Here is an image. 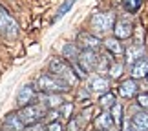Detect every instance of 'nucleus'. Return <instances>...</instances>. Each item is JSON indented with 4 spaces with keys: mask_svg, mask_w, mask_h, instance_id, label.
I'll return each mask as SVG.
<instances>
[{
    "mask_svg": "<svg viewBox=\"0 0 148 131\" xmlns=\"http://www.w3.org/2000/svg\"><path fill=\"white\" fill-rule=\"evenodd\" d=\"M104 48L108 53H112L113 56H119L124 53V48L123 44L119 42V38H108V40H104Z\"/></svg>",
    "mask_w": 148,
    "mask_h": 131,
    "instance_id": "obj_17",
    "label": "nucleus"
},
{
    "mask_svg": "<svg viewBox=\"0 0 148 131\" xmlns=\"http://www.w3.org/2000/svg\"><path fill=\"white\" fill-rule=\"evenodd\" d=\"M73 4H75V0H64V2L60 4V7L57 9V13H55V16H53V22H59L62 16H64L68 11L73 7Z\"/></svg>",
    "mask_w": 148,
    "mask_h": 131,
    "instance_id": "obj_19",
    "label": "nucleus"
},
{
    "mask_svg": "<svg viewBox=\"0 0 148 131\" xmlns=\"http://www.w3.org/2000/svg\"><path fill=\"white\" fill-rule=\"evenodd\" d=\"M146 80H148V73H146Z\"/></svg>",
    "mask_w": 148,
    "mask_h": 131,
    "instance_id": "obj_28",
    "label": "nucleus"
},
{
    "mask_svg": "<svg viewBox=\"0 0 148 131\" xmlns=\"http://www.w3.org/2000/svg\"><path fill=\"white\" fill-rule=\"evenodd\" d=\"M77 62L84 73H92L99 66V55H97V51H92V49H81Z\"/></svg>",
    "mask_w": 148,
    "mask_h": 131,
    "instance_id": "obj_6",
    "label": "nucleus"
},
{
    "mask_svg": "<svg viewBox=\"0 0 148 131\" xmlns=\"http://www.w3.org/2000/svg\"><path fill=\"white\" fill-rule=\"evenodd\" d=\"M119 93H121L124 98H132L139 93V88H137V82L134 80V78H128V80L121 82V86H119Z\"/></svg>",
    "mask_w": 148,
    "mask_h": 131,
    "instance_id": "obj_14",
    "label": "nucleus"
},
{
    "mask_svg": "<svg viewBox=\"0 0 148 131\" xmlns=\"http://www.w3.org/2000/svg\"><path fill=\"white\" fill-rule=\"evenodd\" d=\"M99 104L104 107V109H110V107L115 104V95L110 93V91H106V93H102L101 95V100H99Z\"/></svg>",
    "mask_w": 148,
    "mask_h": 131,
    "instance_id": "obj_21",
    "label": "nucleus"
},
{
    "mask_svg": "<svg viewBox=\"0 0 148 131\" xmlns=\"http://www.w3.org/2000/svg\"><path fill=\"white\" fill-rule=\"evenodd\" d=\"M0 35H4L5 38L18 37V24L4 7H0Z\"/></svg>",
    "mask_w": 148,
    "mask_h": 131,
    "instance_id": "obj_5",
    "label": "nucleus"
},
{
    "mask_svg": "<svg viewBox=\"0 0 148 131\" xmlns=\"http://www.w3.org/2000/svg\"><path fill=\"white\" fill-rule=\"evenodd\" d=\"M146 73H148V58L139 56V58L132 64V77L134 78H145Z\"/></svg>",
    "mask_w": 148,
    "mask_h": 131,
    "instance_id": "obj_15",
    "label": "nucleus"
},
{
    "mask_svg": "<svg viewBox=\"0 0 148 131\" xmlns=\"http://www.w3.org/2000/svg\"><path fill=\"white\" fill-rule=\"evenodd\" d=\"M35 100L40 102L46 109H57V107L64 104V100H62V96L59 93H38L35 96Z\"/></svg>",
    "mask_w": 148,
    "mask_h": 131,
    "instance_id": "obj_8",
    "label": "nucleus"
},
{
    "mask_svg": "<svg viewBox=\"0 0 148 131\" xmlns=\"http://www.w3.org/2000/svg\"><path fill=\"white\" fill-rule=\"evenodd\" d=\"M44 131H64V128H62V124H60V122L53 120V122H49L48 126L44 128Z\"/></svg>",
    "mask_w": 148,
    "mask_h": 131,
    "instance_id": "obj_26",
    "label": "nucleus"
},
{
    "mask_svg": "<svg viewBox=\"0 0 148 131\" xmlns=\"http://www.w3.org/2000/svg\"><path fill=\"white\" fill-rule=\"evenodd\" d=\"M123 2V7L128 11V13H137L143 5V0H121Z\"/></svg>",
    "mask_w": 148,
    "mask_h": 131,
    "instance_id": "obj_20",
    "label": "nucleus"
},
{
    "mask_svg": "<svg viewBox=\"0 0 148 131\" xmlns=\"http://www.w3.org/2000/svg\"><path fill=\"white\" fill-rule=\"evenodd\" d=\"M57 109H59V115H60V117H64V118H70L73 106H71V104H62L60 107H57Z\"/></svg>",
    "mask_w": 148,
    "mask_h": 131,
    "instance_id": "obj_24",
    "label": "nucleus"
},
{
    "mask_svg": "<svg viewBox=\"0 0 148 131\" xmlns=\"http://www.w3.org/2000/svg\"><path fill=\"white\" fill-rule=\"evenodd\" d=\"M137 106L148 113V93H143V95L137 96Z\"/></svg>",
    "mask_w": 148,
    "mask_h": 131,
    "instance_id": "obj_25",
    "label": "nucleus"
},
{
    "mask_svg": "<svg viewBox=\"0 0 148 131\" xmlns=\"http://www.w3.org/2000/svg\"><path fill=\"white\" fill-rule=\"evenodd\" d=\"M35 89L38 93H64V91L70 89V86L49 73V75H40L37 78Z\"/></svg>",
    "mask_w": 148,
    "mask_h": 131,
    "instance_id": "obj_3",
    "label": "nucleus"
},
{
    "mask_svg": "<svg viewBox=\"0 0 148 131\" xmlns=\"http://www.w3.org/2000/svg\"><path fill=\"white\" fill-rule=\"evenodd\" d=\"M95 131H97V129H95Z\"/></svg>",
    "mask_w": 148,
    "mask_h": 131,
    "instance_id": "obj_29",
    "label": "nucleus"
},
{
    "mask_svg": "<svg viewBox=\"0 0 148 131\" xmlns=\"http://www.w3.org/2000/svg\"><path fill=\"white\" fill-rule=\"evenodd\" d=\"M35 96H37L35 86L26 84V86H22L18 91H16V104H18V107L27 106V104H31V102H35Z\"/></svg>",
    "mask_w": 148,
    "mask_h": 131,
    "instance_id": "obj_10",
    "label": "nucleus"
},
{
    "mask_svg": "<svg viewBox=\"0 0 148 131\" xmlns=\"http://www.w3.org/2000/svg\"><path fill=\"white\" fill-rule=\"evenodd\" d=\"M124 56H126V64H134V62L141 56V44H135L132 48H128Z\"/></svg>",
    "mask_w": 148,
    "mask_h": 131,
    "instance_id": "obj_18",
    "label": "nucleus"
},
{
    "mask_svg": "<svg viewBox=\"0 0 148 131\" xmlns=\"http://www.w3.org/2000/svg\"><path fill=\"white\" fill-rule=\"evenodd\" d=\"M26 126L22 124L18 113H9L5 115L4 118V124H2V131H24Z\"/></svg>",
    "mask_w": 148,
    "mask_h": 131,
    "instance_id": "obj_11",
    "label": "nucleus"
},
{
    "mask_svg": "<svg viewBox=\"0 0 148 131\" xmlns=\"http://www.w3.org/2000/svg\"><path fill=\"white\" fill-rule=\"evenodd\" d=\"M110 131H117V129H115V128H113V129H110Z\"/></svg>",
    "mask_w": 148,
    "mask_h": 131,
    "instance_id": "obj_27",
    "label": "nucleus"
},
{
    "mask_svg": "<svg viewBox=\"0 0 148 131\" xmlns=\"http://www.w3.org/2000/svg\"><path fill=\"white\" fill-rule=\"evenodd\" d=\"M110 113H112V118H113V122H115V126H121L123 124V107L115 102V104L110 107Z\"/></svg>",
    "mask_w": 148,
    "mask_h": 131,
    "instance_id": "obj_22",
    "label": "nucleus"
},
{
    "mask_svg": "<svg viewBox=\"0 0 148 131\" xmlns=\"http://www.w3.org/2000/svg\"><path fill=\"white\" fill-rule=\"evenodd\" d=\"M108 73H110L112 78H119L123 73V64H117V62H112V66L108 67Z\"/></svg>",
    "mask_w": 148,
    "mask_h": 131,
    "instance_id": "obj_23",
    "label": "nucleus"
},
{
    "mask_svg": "<svg viewBox=\"0 0 148 131\" xmlns=\"http://www.w3.org/2000/svg\"><path fill=\"white\" fill-rule=\"evenodd\" d=\"M132 33H134V26L130 20H126V18L115 20V24H113V35H115V38L126 40V38L132 37Z\"/></svg>",
    "mask_w": 148,
    "mask_h": 131,
    "instance_id": "obj_9",
    "label": "nucleus"
},
{
    "mask_svg": "<svg viewBox=\"0 0 148 131\" xmlns=\"http://www.w3.org/2000/svg\"><path fill=\"white\" fill-rule=\"evenodd\" d=\"M49 73L53 77H57L59 80H62L64 84H68V86H75V84L79 82V77L75 69L71 67V64L68 62L66 58H51L49 60Z\"/></svg>",
    "mask_w": 148,
    "mask_h": 131,
    "instance_id": "obj_1",
    "label": "nucleus"
},
{
    "mask_svg": "<svg viewBox=\"0 0 148 131\" xmlns=\"http://www.w3.org/2000/svg\"><path fill=\"white\" fill-rule=\"evenodd\" d=\"M132 131H148V113L146 111H135L130 118Z\"/></svg>",
    "mask_w": 148,
    "mask_h": 131,
    "instance_id": "obj_12",
    "label": "nucleus"
},
{
    "mask_svg": "<svg viewBox=\"0 0 148 131\" xmlns=\"http://www.w3.org/2000/svg\"><path fill=\"white\" fill-rule=\"evenodd\" d=\"M92 33L95 35H106L110 29H113V24H115V15L112 11H97L92 16Z\"/></svg>",
    "mask_w": 148,
    "mask_h": 131,
    "instance_id": "obj_4",
    "label": "nucleus"
},
{
    "mask_svg": "<svg viewBox=\"0 0 148 131\" xmlns=\"http://www.w3.org/2000/svg\"><path fill=\"white\" fill-rule=\"evenodd\" d=\"M113 126H115V122H113L110 111H102L95 118V129L97 131H110V129H113Z\"/></svg>",
    "mask_w": 148,
    "mask_h": 131,
    "instance_id": "obj_13",
    "label": "nucleus"
},
{
    "mask_svg": "<svg viewBox=\"0 0 148 131\" xmlns=\"http://www.w3.org/2000/svg\"><path fill=\"white\" fill-rule=\"evenodd\" d=\"M90 88H92L93 93H106V91H110V82H108V78H102V77H95L92 84H90Z\"/></svg>",
    "mask_w": 148,
    "mask_h": 131,
    "instance_id": "obj_16",
    "label": "nucleus"
},
{
    "mask_svg": "<svg viewBox=\"0 0 148 131\" xmlns=\"http://www.w3.org/2000/svg\"><path fill=\"white\" fill-rule=\"evenodd\" d=\"M46 113H48V109L40 104V102H31V104H27V106H22V107H20L18 117H20L22 124H24V126L27 128V126H33V124L40 122L42 118L46 117Z\"/></svg>",
    "mask_w": 148,
    "mask_h": 131,
    "instance_id": "obj_2",
    "label": "nucleus"
},
{
    "mask_svg": "<svg viewBox=\"0 0 148 131\" xmlns=\"http://www.w3.org/2000/svg\"><path fill=\"white\" fill-rule=\"evenodd\" d=\"M77 45L81 49H92V51H99L101 49V38L95 33H88V31H81L77 35Z\"/></svg>",
    "mask_w": 148,
    "mask_h": 131,
    "instance_id": "obj_7",
    "label": "nucleus"
}]
</instances>
